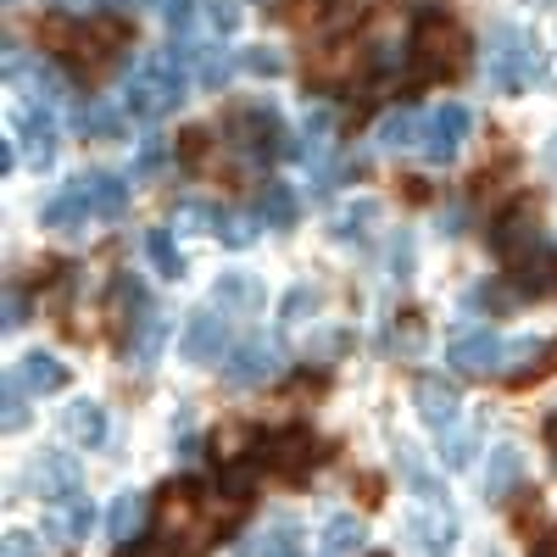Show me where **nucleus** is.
Instances as JSON below:
<instances>
[{"mask_svg": "<svg viewBox=\"0 0 557 557\" xmlns=\"http://www.w3.org/2000/svg\"><path fill=\"white\" fill-rule=\"evenodd\" d=\"M190 67H196V51L190 45H168V51H157L151 62H139L128 89H123V112L128 117H168L184 107V96H190Z\"/></svg>", "mask_w": 557, "mask_h": 557, "instance_id": "f257e3e1", "label": "nucleus"}, {"mask_svg": "<svg viewBox=\"0 0 557 557\" xmlns=\"http://www.w3.org/2000/svg\"><path fill=\"white\" fill-rule=\"evenodd\" d=\"M407 62L418 73V84H435V78H457L469 67V34H462L451 17L441 12H424L412 23V39H407Z\"/></svg>", "mask_w": 557, "mask_h": 557, "instance_id": "f03ea898", "label": "nucleus"}, {"mask_svg": "<svg viewBox=\"0 0 557 557\" xmlns=\"http://www.w3.org/2000/svg\"><path fill=\"white\" fill-rule=\"evenodd\" d=\"M541 78V45L535 34H524L519 23H496L485 39V84L496 96H519Z\"/></svg>", "mask_w": 557, "mask_h": 557, "instance_id": "7ed1b4c3", "label": "nucleus"}, {"mask_svg": "<svg viewBox=\"0 0 557 557\" xmlns=\"http://www.w3.org/2000/svg\"><path fill=\"white\" fill-rule=\"evenodd\" d=\"M223 139L235 151H246V157H290V146H285V117H278V107L273 101H240V107H228L223 112Z\"/></svg>", "mask_w": 557, "mask_h": 557, "instance_id": "20e7f679", "label": "nucleus"}, {"mask_svg": "<svg viewBox=\"0 0 557 557\" xmlns=\"http://www.w3.org/2000/svg\"><path fill=\"white\" fill-rule=\"evenodd\" d=\"M323 457H330V446H323L307 424H290V430H278V435H262L257 469H268V474H278V480H301V474L318 469Z\"/></svg>", "mask_w": 557, "mask_h": 557, "instance_id": "39448f33", "label": "nucleus"}, {"mask_svg": "<svg viewBox=\"0 0 557 557\" xmlns=\"http://www.w3.org/2000/svg\"><path fill=\"white\" fill-rule=\"evenodd\" d=\"M228 351H235V330H228V307H196L190 318H184V330H178V357L190 362V368H212L223 362Z\"/></svg>", "mask_w": 557, "mask_h": 557, "instance_id": "423d86ee", "label": "nucleus"}, {"mask_svg": "<svg viewBox=\"0 0 557 557\" xmlns=\"http://www.w3.org/2000/svg\"><path fill=\"white\" fill-rule=\"evenodd\" d=\"M446 362L457 368L462 380H485V374H502L507 368V341L485 323H469V330H457L446 341Z\"/></svg>", "mask_w": 557, "mask_h": 557, "instance_id": "0eeeda50", "label": "nucleus"}, {"mask_svg": "<svg viewBox=\"0 0 557 557\" xmlns=\"http://www.w3.org/2000/svg\"><path fill=\"white\" fill-rule=\"evenodd\" d=\"M507 268V285H513V296L524 301H552L557 296V246L541 235L535 246H524L513 262H502Z\"/></svg>", "mask_w": 557, "mask_h": 557, "instance_id": "6e6552de", "label": "nucleus"}, {"mask_svg": "<svg viewBox=\"0 0 557 557\" xmlns=\"http://www.w3.org/2000/svg\"><path fill=\"white\" fill-rule=\"evenodd\" d=\"M469 134H474V112L462 101H446V107H435L424 117V139H418V151H424V162L446 168L462 151V139H469Z\"/></svg>", "mask_w": 557, "mask_h": 557, "instance_id": "1a4fd4ad", "label": "nucleus"}, {"mask_svg": "<svg viewBox=\"0 0 557 557\" xmlns=\"http://www.w3.org/2000/svg\"><path fill=\"white\" fill-rule=\"evenodd\" d=\"M28 485H34L39 502H57L62 507V502L84 496V462L73 451H39L28 462Z\"/></svg>", "mask_w": 557, "mask_h": 557, "instance_id": "9d476101", "label": "nucleus"}, {"mask_svg": "<svg viewBox=\"0 0 557 557\" xmlns=\"http://www.w3.org/2000/svg\"><path fill=\"white\" fill-rule=\"evenodd\" d=\"M401 530H407V541L424 552V557H451V541H457V519H451V507H446V496L441 502H430V496H418V507L401 519Z\"/></svg>", "mask_w": 557, "mask_h": 557, "instance_id": "9b49d317", "label": "nucleus"}, {"mask_svg": "<svg viewBox=\"0 0 557 557\" xmlns=\"http://www.w3.org/2000/svg\"><path fill=\"white\" fill-rule=\"evenodd\" d=\"M223 385L228 391H262L273 374H278V346L273 341H240L235 351L223 357Z\"/></svg>", "mask_w": 557, "mask_h": 557, "instance_id": "f8f14e48", "label": "nucleus"}, {"mask_svg": "<svg viewBox=\"0 0 557 557\" xmlns=\"http://www.w3.org/2000/svg\"><path fill=\"white\" fill-rule=\"evenodd\" d=\"M107 312H112V330L123 335V341H134L139 330H146V323L157 318V307H151V290H146V278L139 273H117L112 278V301H107Z\"/></svg>", "mask_w": 557, "mask_h": 557, "instance_id": "ddd939ff", "label": "nucleus"}, {"mask_svg": "<svg viewBox=\"0 0 557 557\" xmlns=\"http://www.w3.org/2000/svg\"><path fill=\"white\" fill-rule=\"evenodd\" d=\"M546 235V228H541V218H535V207L530 201H513V207H507V212H496V223H491V251H496V262H513L524 246H535Z\"/></svg>", "mask_w": 557, "mask_h": 557, "instance_id": "4468645a", "label": "nucleus"}, {"mask_svg": "<svg viewBox=\"0 0 557 557\" xmlns=\"http://www.w3.org/2000/svg\"><path fill=\"white\" fill-rule=\"evenodd\" d=\"M524 480H530V457H524L513 441H502L496 451H485V474H480V496H485V502L519 496Z\"/></svg>", "mask_w": 557, "mask_h": 557, "instance_id": "2eb2a0df", "label": "nucleus"}, {"mask_svg": "<svg viewBox=\"0 0 557 557\" xmlns=\"http://www.w3.org/2000/svg\"><path fill=\"white\" fill-rule=\"evenodd\" d=\"M412 407L430 430H451L457 424V385L441 380V374H418L412 380Z\"/></svg>", "mask_w": 557, "mask_h": 557, "instance_id": "dca6fc26", "label": "nucleus"}, {"mask_svg": "<svg viewBox=\"0 0 557 557\" xmlns=\"http://www.w3.org/2000/svg\"><path fill=\"white\" fill-rule=\"evenodd\" d=\"M128 173H107V168H89V173H78V190L89 196V207H96V218H107V223H117L123 212H128Z\"/></svg>", "mask_w": 557, "mask_h": 557, "instance_id": "f3484780", "label": "nucleus"}, {"mask_svg": "<svg viewBox=\"0 0 557 557\" xmlns=\"http://www.w3.org/2000/svg\"><path fill=\"white\" fill-rule=\"evenodd\" d=\"M51 112H57V107H34V101H28V112H23V123H17V139L28 146V162H34L39 173L57 162V146H62V139H57V123H51Z\"/></svg>", "mask_w": 557, "mask_h": 557, "instance_id": "a211bd4d", "label": "nucleus"}, {"mask_svg": "<svg viewBox=\"0 0 557 557\" xmlns=\"http://www.w3.org/2000/svg\"><path fill=\"white\" fill-rule=\"evenodd\" d=\"M89 218H96V207H89V196L78 190V178L39 207V228H57V235H78V228H84Z\"/></svg>", "mask_w": 557, "mask_h": 557, "instance_id": "6ab92c4d", "label": "nucleus"}, {"mask_svg": "<svg viewBox=\"0 0 557 557\" xmlns=\"http://www.w3.org/2000/svg\"><path fill=\"white\" fill-rule=\"evenodd\" d=\"M212 301L218 307H228V312H262L268 307V290H262V278L257 273H240V268H228V273H218L212 278Z\"/></svg>", "mask_w": 557, "mask_h": 557, "instance_id": "aec40b11", "label": "nucleus"}, {"mask_svg": "<svg viewBox=\"0 0 557 557\" xmlns=\"http://www.w3.org/2000/svg\"><path fill=\"white\" fill-rule=\"evenodd\" d=\"M146 513H151V496H146V491H123V496L112 502V513H107V541H112V546L139 541V535H146Z\"/></svg>", "mask_w": 557, "mask_h": 557, "instance_id": "412c9836", "label": "nucleus"}, {"mask_svg": "<svg viewBox=\"0 0 557 557\" xmlns=\"http://www.w3.org/2000/svg\"><path fill=\"white\" fill-rule=\"evenodd\" d=\"M257 218H262V228H290L296 218H301V201H296V190L285 178H262V190H257V207H251Z\"/></svg>", "mask_w": 557, "mask_h": 557, "instance_id": "4be33fe9", "label": "nucleus"}, {"mask_svg": "<svg viewBox=\"0 0 557 557\" xmlns=\"http://www.w3.org/2000/svg\"><path fill=\"white\" fill-rule=\"evenodd\" d=\"M17 380H23L34 396H57V391H67V362L51 357V351H23Z\"/></svg>", "mask_w": 557, "mask_h": 557, "instance_id": "5701e85b", "label": "nucleus"}, {"mask_svg": "<svg viewBox=\"0 0 557 557\" xmlns=\"http://www.w3.org/2000/svg\"><path fill=\"white\" fill-rule=\"evenodd\" d=\"M62 424H67V435H73L84 451H96V446L107 441V407H101V401H89V396H78V401L67 407Z\"/></svg>", "mask_w": 557, "mask_h": 557, "instance_id": "b1692460", "label": "nucleus"}, {"mask_svg": "<svg viewBox=\"0 0 557 557\" xmlns=\"http://www.w3.org/2000/svg\"><path fill=\"white\" fill-rule=\"evenodd\" d=\"M301 552V530L290 519H273L262 535H251V546L240 557H296Z\"/></svg>", "mask_w": 557, "mask_h": 557, "instance_id": "393cba45", "label": "nucleus"}, {"mask_svg": "<svg viewBox=\"0 0 557 557\" xmlns=\"http://www.w3.org/2000/svg\"><path fill=\"white\" fill-rule=\"evenodd\" d=\"M362 541H368V530L357 513H335L323 524V557H351V552H362Z\"/></svg>", "mask_w": 557, "mask_h": 557, "instance_id": "a878e982", "label": "nucleus"}, {"mask_svg": "<svg viewBox=\"0 0 557 557\" xmlns=\"http://www.w3.org/2000/svg\"><path fill=\"white\" fill-rule=\"evenodd\" d=\"M173 139H162V134H151V139H139V151H134V162H128V178L134 184H146V178H157L168 162H173Z\"/></svg>", "mask_w": 557, "mask_h": 557, "instance_id": "bb28decb", "label": "nucleus"}, {"mask_svg": "<svg viewBox=\"0 0 557 557\" xmlns=\"http://www.w3.org/2000/svg\"><path fill=\"white\" fill-rule=\"evenodd\" d=\"M412 139H418V112H412V107L385 112L380 128H374V146H380V151H401V146H412Z\"/></svg>", "mask_w": 557, "mask_h": 557, "instance_id": "cd10ccee", "label": "nucleus"}, {"mask_svg": "<svg viewBox=\"0 0 557 557\" xmlns=\"http://www.w3.org/2000/svg\"><path fill=\"white\" fill-rule=\"evenodd\" d=\"M168 335H173V318L168 312H157L146 330H139L134 341H128V351H134V362L139 368H157V357H162V346H168Z\"/></svg>", "mask_w": 557, "mask_h": 557, "instance_id": "c85d7f7f", "label": "nucleus"}, {"mask_svg": "<svg viewBox=\"0 0 557 557\" xmlns=\"http://www.w3.org/2000/svg\"><path fill=\"white\" fill-rule=\"evenodd\" d=\"M89 530H96V507H89V496L62 502V519H51V535L57 541H84Z\"/></svg>", "mask_w": 557, "mask_h": 557, "instance_id": "c756f323", "label": "nucleus"}, {"mask_svg": "<svg viewBox=\"0 0 557 557\" xmlns=\"http://www.w3.org/2000/svg\"><path fill=\"white\" fill-rule=\"evenodd\" d=\"M146 257L162 278H184V251L173 246V228H146Z\"/></svg>", "mask_w": 557, "mask_h": 557, "instance_id": "7c9ffc66", "label": "nucleus"}, {"mask_svg": "<svg viewBox=\"0 0 557 557\" xmlns=\"http://www.w3.org/2000/svg\"><path fill=\"white\" fill-rule=\"evenodd\" d=\"M235 67H240V57L218 51V45H207V51H196V78H201V89H223L228 78H235Z\"/></svg>", "mask_w": 557, "mask_h": 557, "instance_id": "2f4dec72", "label": "nucleus"}, {"mask_svg": "<svg viewBox=\"0 0 557 557\" xmlns=\"http://www.w3.org/2000/svg\"><path fill=\"white\" fill-rule=\"evenodd\" d=\"M380 212H385V207H380L374 196H362V201H351V207H346V212L335 218V240H362V235H368V223H374Z\"/></svg>", "mask_w": 557, "mask_h": 557, "instance_id": "473e14b6", "label": "nucleus"}, {"mask_svg": "<svg viewBox=\"0 0 557 557\" xmlns=\"http://www.w3.org/2000/svg\"><path fill=\"white\" fill-rule=\"evenodd\" d=\"M78 134L84 139H117L123 134V112L117 107H78Z\"/></svg>", "mask_w": 557, "mask_h": 557, "instance_id": "72a5a7b5", "label": "nucleus"}, {"mask_svg": "<svg viewBox=\"0 0 557 557\" xmlns=\"http://www.w3.org/2000/svg\"><path fill=\"white\" fill-rule=\"evenodd\" d=\"M318 285H290L285 290V301H278V323H285V330H296V323H307L312 312H318Z\"/></svg>", "mask_w": 557, "mask_h": 557, "instance_id": "f704fd0d", "label": "nucleus"}, {"mask_svg": "<svg viewBox=\"0 0 557 557\" xmlns=\"http://www.w3.org/2000/svg\"><path fill=\"white\" fill-rule=\"evenodd\" d=\"M513 530H519V535H524V546H530V541H541V535H546V507H541V496H535V491H530V485H524V491H519V507H513Z\"/></svg>", "mask_w": 557, "mask_h": 557, "instance_id": "c9c22d12", "label": "nucleus"}, {"mask_svg": "<svg viewBox=\"0 0 557 557\" xmlns=\"http://www.w3.org/2000/svg\"><path fill=\"white\" fill-rule=\"evenodd\" d=\"M257 228H262V218H257V212H251V218L223 212V218H218V240H223L228 251H246V246L257 240Z\"/></svg>", "mask_w": 557, "mask_h": 557, "instance_id": "e433bc0d", "label": "nucleus"}, {"mask_svg": "<svg viewBox=\"0 0 557 557\" xmlns=\"http://www.w3.org/2000/svg\"><path fill=\"white\" fill-rule=\"evenodd\" d=\"M446 441H441V462H446V469H469V462H474V435H462L457 424L451 430H441Z\"/></svg>", "mask_w": 557, "mask_h": 557, "instance_id": "4c0bfd02", "label": "nucleus"}, {"mask_svg": "<svg viewBox=\"0 0 557 557\" xmlns=\"http://www.w3.org/2000/svg\"><path fill=\"white\" fill-rule=\"evenodd\" d=\"M240 67L257 73V78H285V57H278L273 45H251V51L240 57Z\"/></svg>", "mask_w": 557, "mask_h": 557, "instance_id": "58836bf2", "label": "nucleus"}, {"mask_svg": "<svg viewBox=\"0 0 557 557\" xmlns=\"http://www.w3.org/2000/svg\"><path fill=\"white\" fill-rule=\"evenodd\" d=\"M173 218H178V223H196L201 235H218L223 207H212V201H178V207H173Z\"/></svg>", "mask_w": 557, "mask_h": 557, "instance_id": "ea45409f", "label": "nucleus"}, {"mask_svg": "<svg viewBox=\"0 0 557 557\" xmlns=\"http://www.w3.org/2000/svg\"><path fill=\"white\" fill-rule=\"evenodd\" d=\"M28 396H34V391L12 374V380H7V430H12V435L28 424Z\"/></svg>", "mask_w": 557, "mask_h": 557, "instance_id": "a19ab883", "label": "nucleus"}, {"mask_svg": "<svg viewBox=\"0 0 557 557\" xmlns=\"http://www.w3.org/2000/svg\"><path fill=\"white\" fill-rule=\"evenodd\" d=\"M391 278H396V285H407V278H412V235H407V228L391 240Z\"/></svg>", "mask_w": 557, "mask_h": 557, "instance_id": "79ce46f5", "label": "nucleus"}, {"mask_svg": "<svg viewBox=\"0 0 557 557\" xmlns=\"http://www.w3.org/2000/svg\"><path fill=\"white\" fill-rule=\"evenodd\" d=\"M207 23L218 34H235L240 28V0H207Z\"/></svg>", "mask_w": 557, "mask_h": 557, "instance_id": "37998d69", "label": "nucleus"}, {"mask_svg": "<svg viewBox=\"0 0 557 557\" xmlns=\"http://www.w3.org/2000/svg\"><path fill=\"white\" fill-rule=\"evenodd\" d=\"M157 12H162V23L173 34H184V28H190V17H196V0H157Z\"/></svg>", "mask_w": 557, "mask_h": 557, "instance_id": "c03bdc74", "label": "nucleus"}, {"mask_svg": "<svg viewBox=\"0 0 557 557\" xmlns=\"http://www.w3.org/2000/svg\"><path fill=\"white\" fill-rule=\"evenodd\" d=\"M207 146H212V134H207V128H184V134H178V157L190 162V168L207 157Z\"/></svg>", "mask_w": 557, "mask_h": 557, "instance_id": "a18cd8bd", "label": "nucleus"}, {"mask_svg": "<svg viewBox=\"0 0 557 557\" xmlns=\"http://www.w3.org/2000/svg\"><path fill=\"white\" fill-rule=\"evenodd\" d=\"M7 557H45V552H39V535L12 530V535H7Z\"/></svg>", "mask_w": 557, "mask_h": 557, "instance_id": "49530a36", "label": "nucleus"}, {"mask_svg": "<svg viewBox=\"0 0 557 557\" xmlns=\"http://www.w3.org/2000/svg\"><path fill=\"white\" fill-rule=\"evenodd\" d=\"M357 491H362L368 507H380V502H385V480H380V474H357Z\"/></svg>", "mask_w": 557, "mask_h": 557, "instance_id": "de8ad7c7", "label": "nucleus"}, {"mask_svg": "<svg viewBox=\"0 0 557 557\" xmlns=\"http://www.w3.org/2000/svg\"><path fill=\"white\" fill-rule=\"evenodd\" d=\"M28 323V301H23V290H12L7 296V330H23Z\"/></svg>", "mask_w": 557, "mask_h": 557, "instance_id": "09e8293b", "label": "nucleus"}, {"mask_svg": "<svg viewBox=\"0 0 557 557\" xmlns=\"http://www.w3.org/2000/svg\"><path fill=\"white\" fill-rule=\"evenodd\" d=\"M462 223H469V218H462V207H446V212H441V235L457 240V235H462Z\"/></svg>", "mask_w": 557, "mask_h": 557, "instance_id": "8fccbe9b", "label": "nucleus"}, {"mask_svg": "<svg viewBox=\"0 0 557 557\" xmlns=\"http://www.w3.org/2000/svg\"><path fill=\"white\" fill-rule=\"evenodd\" d=\"M173 457H178V462H196V457H201V441H196V435H178V451H173Z\"/></svg>", "mask_w": 557, "mask_h": 557, "instance_id": "3c124183", "label": "nucleus"}, {"mask_svg": "<svg viewBox=\"0 0 557 557\" xmlns=\"http://www.w3.org/2000/svg\"><path fill=\"white\" fill-rule=\"evenodd\" d=\"M401 196H407V201H430V190H424V178H401Z\"/></svg>", "mask_w": 557, "mask_h": 557, "instance_id": "603ef678", "label": "nucleus"}, {"mask_svg": "<svg viewBox=\"0 0 557 557\" xmlns=\"http://www.w3.org/2000/svg\"><path fill=\"white\" fill-rule=\"evenodd\" d=\"M546 451H552V457H557V412H552V418H546Z\"/></svg>", "mask_w": 557, "mask_h": 557, "instance_id": "864d4df0", "label": "nucleus"}, {"mask_svg": "<svg viewBox=\"0 0 557 557\" xmlns=\"http://www.w3.org/2000/svg\"><path fill=\"white\" fill-rule=\"evenodd\" d=\"M57 12H78V7H89V0H51Z\"/></svg>", "mask_w": 557, "mask_h": 557, "instance_id": "5fc2aeb1", "label": "nucleus"}, {"mask_svg": "<svg viewBox=\"0 0 557 557\" xmlns=\"http://www.w3.org/2000/svg\"><path fill=\"white\" fill-rule=\"evenodd\" d=\"M546 168H552V173H557V134H552V139H546Z\"/></svg>", "mask_w": 557, "mask_h": 557, "instance_id": "6e6d98bb", "label": "nucleus"}, {"mask_svg": "<svg viewBox=\"0 0 557 557\" xmlns=\"http://www.w3.org/2000/svg\"><path fill=\"white\" fill-rule=\"evenodd\" d=\"M117 7H146V0H117Z\"/></svg>", "mask_w": 557, "mask_h": 557, "instance_id": "4d7b16f0", "label": "nucleus"}, {"mask_svg": "<svg viewBox=\"0 0 557 557\" xmlns=\"http://www.w3.org/2000/svg\"><path fill=\"white\" fill-rule=\"evenodd\" d=\"M296 557H307V552H296Z\"/></svg>", "mask_w": 557, "mask_h": 557, "instance_id": "13d9d810", "label": "nucleus"}]
</instances>
